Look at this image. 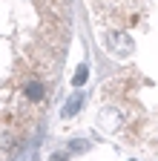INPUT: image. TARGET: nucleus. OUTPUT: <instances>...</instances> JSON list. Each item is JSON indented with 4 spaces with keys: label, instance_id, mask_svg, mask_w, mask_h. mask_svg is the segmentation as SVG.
<instances>
[{
    "label": "nucleus",
    "instance_id": "1",
    "mask_svg": "<svg viewBox=\"0 0 158 161\" xmlns=\"http://www.w3.org/2000/svg\"><path fill=\"white\" fill-rule=\"evenodd\" d=\"M69 35V0H0V161L32 135Z\"/></svg>",
    "mask_w": 158,
    "mask_h": 161
},
{
    "label": "nucleus",
    "instance_id": "2",
    "mask_svg": "<svg viewBox=\"0 0 158 161\" xmlns=\"http://www.w3.org/2000/svg\"><path fill=\"white\" fill-rule=\"evenodd\" d=\"M92 9H95V17L101 12L104 17H112V20H121L124 17H132L135 9H138V0H92Z\"/></svg>",
    "mask_w": 158,
    "mask_h": 161
},
{
    "label": "nucleus",
    "instance_id": "3",
    "mask_svg": "<svg viewBox=\"0 0 158 161\" xmlns=\"http://www.w3.org/2000/svg\"><path fill=\"white\" fill-rule=\"evenodd\" d=\"M78 104H81V98H72V101H69V107H66L63 112H66V115H72V112L78 109Z\"/></svg>",
    "mask_w": 158,
    "mask_h": 161
},
{
    "label": "nucleus",
    "instance_id": "4",
    "mask_svg": "<svg viewBox=\"0 0 158 161\" xmlns=\"http://www.w3.org/2000/svg\"><path fill=\"white\" fill-rule=\"evenodd\" d=\"M52 161H66V158L63 155H52Z\"/></svg>",
    "mask_w": 158,
    "mask_h": 161
}]
</instances>
